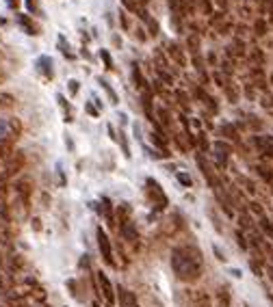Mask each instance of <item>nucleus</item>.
<instances>
[{"mask_svg": "<svg viewBox=\"0 0 273 307\" xmlns=\"http://www.w3.org/2000/svg\"><path fill=\"white\" fill-rule=\"evenodd\" d=\"M172 269L180 282L193 284L204 273V260L195 247H176L172 251Z\"/></svg>", "mask_w": 273, "mask_h": 307, "instance_id": "nucleus-1", "label": "nucleus"}, {"mask_svg": "<svg viewBox=\"0 0 273 307\" xmlns=\"http://www.w3.org/2000/svg\"><path fill=\"white\" fill-rule=\"evenodd\" d=\"M98 247H100V253L104 258V262L108 266H115V260H113V249H110V240L106 236V232L102 230V227H98Z\"/></svg>", "mask_w": 273, "mask_h": 307, "instance_id": "nucleus-2", "label": "nucleus"}, {"mask_svg": "<svg viewBox=\"0 0 273 307\" xmlns=\"http://www.w3.org/2000/svg\"><path fill=\"white\" fill-rule=\"evenodd\" d=\"M22 165H24V156H22V154H11V156H6L2 178H11V175H16L20 169H22Z\"/></svg>", "mask_w": 273, "mask_h": 307, "instance_id": "nucleus-3", "label": "nucleus"}, {"mask_svg": "<svg viewBox=\"0 0 273 307\" xmlns=\"http://www.w3.org/2000/svg\"><path fill=\"white\" fill-rule=\"evenodd\" d=\"M98 284H100V288H102L104 301H106L108 305H113L115 303V292H113V286H110L108 277L104 275V273H98Z\"/></svg>", "mask_w": 273, "mask_h": 307, "instance_id": "nucleus-4", "label": "nucleus"}, {"mask_svg": "<svg viewBox=\"0 0 273 307\" xmlns=\"http://www.w3.org/2000/svg\"><path fill=\"white\" fill-rule=\"evenodd\" d=\"M117 297H120V305L122 307H139V303H136V297L130 290L124 288V286L117 288Z\"/></svg>", "mask_w": 273, "mask_h": 307, "instance_id": "nucleus-5", "label": "nucleus"}, {"mask_svg": "<svg viewBox=\"0 0 273 307\" xmlns=\"http://www.w3.org/2000/svg\"><path fill=\"white\" fill-rule=\"evenodd\" d=\"M254 143H256V147L262 154L273 156V136H256V139H254Z\"/></svg>", "mask_w": 273, "mask_h": 307, "instance_id": "nucleus-6", "label": "nucleus"}, {"mask_svg": "<svg viewBox=\"0 0 273 307\" xmlns=\"http://www.w3.org/2000/svg\"><path fill=\"white\" fill-rule=\"evenodd\" d=\"M214 154H217V160L226 165V158H228V154H230V145H226V143L217 141V143H214Z\"/></svg>", "mask_w": 273, "mask_h": 307, "instance_id": "nucleus-7", "label": "nucleus"}, {"mask_svg": "<svg viewBox=\"0 0 273 307\" xmlns=\"http://www.w3.org/2000/svg\"><path fill=\"white\" fill-rule=\"evenodd\" d=\"M122 236L126 238V240H130V243H134L136 238V230H134V225L132 223H122Z\"/></svg>", "mask_w": 273, "mask_h": 307, "instance_id": "nucleus-8", "label": "nucleus"}, {"mask_svg": "<svg viewBox=\"0 0 273 307\" xmlns=\"http://www.w3.org/2000/svg\"><path fill=\"white\" fill-rule=\"evenodd\" d=\"M39 65H42V69H44V74L46 76H48V78H52V61H50V58L48 56H42V58H39V61H37Z\"/></svg>", "mask_w": 273, "mask_h": 307, "instance_id": "nucleus-9", "label": "nucleus"}, {"mask_svg": "<svg viewBox=\"0 0 273 307\" xmlns=\"http://www.w3.org/2000/svg\"><path fill=\"white\" fill-rule=\"evenodd\" d=\"M18 19H20V24H22L24 28H26V32H28V35H37V32H35V26L28 22V17H26V15H20Z\"/></svg>", "mask_w": 273, "mask_h": 307, "instance_id": "nucleus-10", "label": "nucleus"}, {"mask_svg": "<svg viewBox=\"0 0 273 307\" xmlns=\"http://www.w3.org/2000/svg\"><path fill=\"white\" fill-rule=\"evenodd\" d=\"M13 104V95L9 93H0V108H9Z\"/></svg>", "mask_w": 273, "mask_h": 307, "instance_id": "nucleus-11", "label": "nucleus"}, {"mask_svg": "<svg viewBox=\"0 0 273 307\" xmlns=\"http://www.w3.org/2000/svg\"><path fill=\"white\" fill-rule=\"evenodd\" d=\"M193 307H212L210 305V299H208L206 295H200L198 297V301H195V305Z\"/></svg>", "mask_w": 273, "mask_h": 307, "instance_id": "nucleus-12", "label": "nucleus"}, {"mask_svg": "<svg viewBox=\"0 0 273 307\" xmlns=\"http://www.w3.org/2000/svg\"><path fill=\"white\" fill-rule=\"evenodd\" d=\"M260 227H262V230L266 232V234H269V236H273V227H271V223H269V219H260Z\"/></svg>", "mask_w": 273, "mask_h": 307, "instance_id": "nucleus-13", "label": "nucleus"}, {"mask_svg": "<svg viewBox=\"0 0 273 307\" xmlns=\"http://www.w3.org/2000/svg\"><path fill=\"white\" fill-rule=\"evenodd\" d=\"M100 56L104 58V63H106V69H113V61H110V54H108V52H106V50H102V52H100Z\"/></svg>", "mask_w": 273, "mask_h": 307, "instance_id": "nucleus-14", "label": "nucleus"}, {"mask_svg": "<svg viewBox=\"0 0 273 307\" xmlns=\"http://www.w3.org/2000/svg\"><path fill=\"white\" fill-rule=\"evenodd\" d=\"M100 84H102V87H104V89H106V93L110 95V100H113V102H115V100H117V97H115V91H113V89H110V87H108V82H104V80H100Z\"/></svg>", "mask_w": 273, "mask_h": 307, "instance_id": "nucleus-15", "label": "nucleus"}, {"mask_svg": "<svg viewBox=\"0 0 273 307\" xmlns=\"http://www.w3.org/2000/svg\"><path fill=\"white\" fill-rule=\"evenodd\" d=\"M224 132L228 134V139H236V132H234V128H232V126H226V128H224Z\"/></svg>", "mask_w": 273, "mask_h": 307, "instance_id": "nucleus-16", "label": "nucleus"}, {"mask_svg": "<svg viewBox=\"0 0 273 307\" xmlns=\"http://www.w3.org/2000/svg\"><path fill=\"white\" fill-rule=\"evenodd\" d=\"M178 180H180L184 186H191V178H188V175H184V173H178Z\"/></svg>", "mask_w": 273, "mask_h": 307, "instance_id": "nucleus-17", "label": "nucleus"}, {"mask_svg": "<svg viewBox=\"0 0 273 307\" xmlns=\"http://www.w3.org/2000/svg\"><path fill=\"white\" fill-rule=\"evenodd\" d=\"M258 171H260V175H262L264 180H271V173H269V169H262V167H260Z\"/></svg>", "mask_w": 273, "mask_h": 307, "instance_id": "nucleus-18", "label": "nucleus"}, {"mask_svg": "<svg viewBox=\"0 0 273 307\" xmlns=\"http://www.w3.org/2000/svg\"><path fill=\"white\" fill-rule=\"evenodd\" d=\"M236 238H238V245L245 249V247H247V243H245V236H243V234H240V232H236Z\"/></svg>", "mask_w": 273, "mask_h": 307, "instance_id": "nucleus-19", "label": "nucleus"}, {"mask_svg": "<svg viewBox=\"0 0 273 307\" xmlns=\"http://www.w3.org/2000/svg\"><path fill=\"white\" fill-rule=\"evenodd\" d=\"M70 91H72V93H76V91H78V82H76V80L70 82Z\"/></svg>", "mask_w": 273, "mask_h": 307, "instance_id": "nucleus-20", "label": "nucleus"}, {"mask_svg": "<svg viewBox=\"0 0 273 307\" xmlns=\"http://www.w3.org/2000/svg\"><path fill=\"white\" fill-rule=\"evenodd\" d=\"M6 4L11 6V9H18V4H20V0H6Z\"/></svg>", "mask_w": 273, "mask_h": 307, "instance_id": "nucleus-21", "label": "nucleus"}, {"mask_svg": "<svg viewBox=\"0 0 273 307\" xmlns=\"http://www.w3.org/2000/svg\"><path fill=\"white\" fill-rule=\"evenodd\" d=\"M124 4H126V6H128V9H132V11L136 9V4H132V0H124Z\"/></svg>", "mask_w": 273, "mask_h": 307, "instance_id": "nucleus-22", "label": "nucleus"}, {"mask_svg": "<svg viewBox=\"0 0 273 307\" xmlns=\"http://www.w3.org/2000/svg\"><path fill=\"white\" fill-rule=\"evenodd\" d=\"M252 210H254V212H258V214H262V210H260V206H258V204H252Z\"/></svg>", "mask_w": 273, "mask_h": 307, "instance_id": "nucleus-23", "label": "nucleus"}, {"mask_svg": "<svg viewBox=\"0 0 273 307\" xmlns=\"http://www.w3.org/2000/svg\"><path fill=\"white\" fill-rule=\"evenodd\" d=\"M26 4H28V9H30V11L37 6V4H35V0H26Z\"/></svg>", "mask_w": 273, "mask_h": 307, "instance_id": "nucleus-24", "label": "nucleus"}, {"mask_svg": "<svg viewBox=\"0 0 273 307\" xmlns=\"http://www.w3.org/2000/svg\"><path fill=\"white\" fill-rule=\"evenodd\" d=\"M94 307H100V303H94Z\"/></svg>", "mask_w": 273, "mask_h": 307, "instance_id": "nucleus-25", "label": "nucleus"}, {"mask_svg": "<svg viewBox=\"0 0 273 307\" xmlns=\"http://www.w3.org/2000/svg\"><path fill=\"white\" fill-rule=\"evenodd\" d=\"M271 238H273V236H271Z\"/></svg>", "mask_w": 273, "mask_h": 307, "instance_id": "nucleus-26", "label": "nucleus"}]
</instances>
